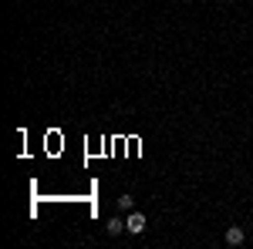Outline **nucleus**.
<instances>
[{
	"label": "nucleus",
	"instance_id": "nucleus-1",
	"mask_svg": "<svg viewBox=\"0 0 253 249\" xmlns=\"http://www.w3.org/2000/svg\"><path fill=\"white\" fill-rule=\"evenodd\" d=\"M125 232H128V236H138V232H145V215H142V212H128V219H125Z\"/></svg>",
	"mask_w": 253,
	"mask_h": 249
},
{
	"label": "nucleus",
	"instance_id": "nucleus-2",
	"mask_svg": "<svg viewBox=\"0 0 253 249\" xmlns=\"http://www.w3.org/2000/svg\"><path fill=\"white\" fill-rule=\"evenodd\" d=\"M223 239H226V246H230V249H240L243 243H247V232H243V226H230Z\"/></svg>",
	"mask_w": 253,
	"mask_h": 249
},
{
	"label": "nucleus",
	"instance_id": "nucleus-3",
	"mask_svg": "<svg viewBox=\"0 0 253 249\" xmlns=\"http://www.w3.org/2000/svg\"><path fill=\"white\" fill-rule=\"evenodd\" d=\"M105 232H108V236H122V232H125V219H122V212L112 215V219L105 222Z\"/></svg>",
	"mask_w": 253,
	"mask_h": 249
},
{
	"label": "nucleus",
	"instance_id": "nucleus-4",
	"mask_svg": "<svg viewBox=\"0 0 253 249\" xmlns=\"http://www.w3.org/2000/svg\"><path fill=\"white\" fill-rule=\"evenodd\" d=\"M132 206H135V199L125 192V195H118V202H115V209L118 212H132Z\"/></svg>",
	"mask_w": 253,
	"mask_h": 249
}]
</instances>
